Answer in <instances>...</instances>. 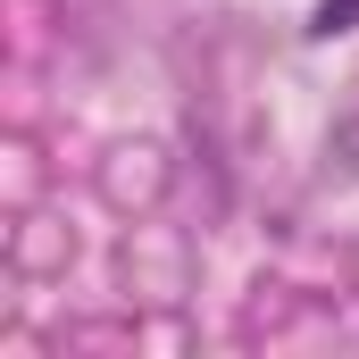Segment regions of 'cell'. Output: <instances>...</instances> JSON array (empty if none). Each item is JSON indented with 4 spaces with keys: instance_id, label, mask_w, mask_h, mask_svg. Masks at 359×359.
Returning <instances> with one entry per match:
<instances>
[{
    "instance_id": "obj_1",
    "label": "cell",
    "mask_w": 359,
    "mask_h": 359,
    "mask_svg": "<svg viewBox=\"0 0 359 359\" xmlns=\"http://www.w3.org/2000/svg\"><path fill=\"white\" fill-rule=\"evenodd\" d=\"M351 17H359V0H318L309 34H318V42H326V34H351Z\"/></svg>"
},
{
    "instance_id": "obj_2",
    "label": "cell",
    "mask_w": 359,
    "mask_h": 359,
    "mask_svg": "<svg viewBox=\"0 0 359 359\" xmlns=\"http://www.w3.org/2000/svg\"><path fill=\"white\" fill-rule=\"evenodd\" d=\"M334 159H343V176H359V126H334V142H326Z\"/></svg>"
}]
</instances>
